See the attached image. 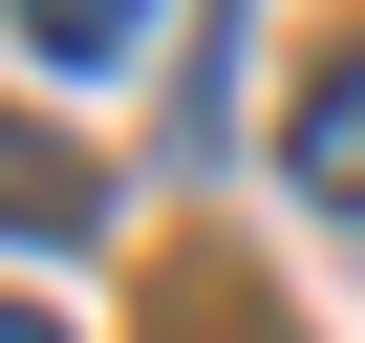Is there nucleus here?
Masks as SVG:
<instances>
[{"label":"nucleus","mask_w":365,"mask_h":343,"mask_svg":"<svg viewBox=\"0 0 365 343\" xmlns=\"http://www.w3.org/2000/svg\"><path fill=\"white\" fill-rule=\"evenodd\" d=\"M279 172H301L322 215H365V43H322V65H301V107H279Z\"/></svg>","instance_id":"f257e3e1"},{"label":"nucleus","mask_w":365,"mask_h":343,"mask_svg":"<svg viewBox=\"0 0 365 343\" xmlns=\"http://www.w3.org/2000/svg\"><path fill=\"white\" fill-rule=\"evenodd\" d=\"M0 22H22V65H43V86H86V65H129V43H150V0H0Z\"/></svg>","instance_id":"f03ea898"},{"label":"nucleus","mask_w":365,"mask_h":343,"mask_svg":"<svg viewBox=\"0 0 365 343\" xmlns=\"http://www.w3.org/2000/svg\"><path fill=\"white\" fill-rule=\"evenodd\" d=\"M0 343H65V322H43V300H0Z\"/></svg>","instance_id":"7ed1b4c3"}]
</instances>
